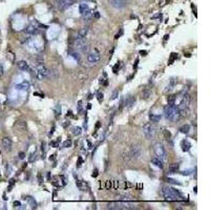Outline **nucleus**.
<instances>
[{"mask_svg":"<svg viewBox=\"0 0 210 210\" xmlns=\"http://www.w3.org/2000/svg\"><path fill=\"white\" fill-rule=\"evenodd\" d=\"M162 193H163L166 201H169V202H175V201H179V200L184 199L180 191H178L177 189L171 187H163Z\"/></svg>","mask_w":210,"mask_h":210,"instance_id":"obj_1","label":"nucleus"},{"mask_svg":"<svg viewBox=\"0 0 210 210\" xmlns=\"http://www.w3.org/2000/svg\"><path fill=\"white\" fill-rule=\"evenodd\" d=\"M164 113H165L166 119H168L169 121L175 122L181 119L180 112H179V108H178V106H175V104L165 106V107H164Z\"/></svg>","mask_w":210,"mask_h":210,"instance_id":"obj_2","label":"nucleus"},{"mask_svg":"<svg viewBox=\"0 0 210 210\" xmlns=\"http://www.w3.org/2000/svg\"><path fill=\"white\" fill-rule=\"evenodd\" d=\"M153 149H154V153H156L157 157H158L159 159H161L163 162L167 161V151H166L165 147L162 145L161 143H157L156 145H154Z\"/></svg>","mask_w":210,"mask_h":210,"instance_id":"obj_3","label":"nucleus"},{"mask_svg":"<svg viewBox=\"0 0 210 210\" xmlns=\"http://www.w3.org/2000/svg\"><path fill=\"white\" fill-rule=\"evenodd\" d=\"M190 101H191V97H190L189 94H187V93L183 94L182 97H181L180 104L177 105L178 108H179V109H183V108H189Z\"/></svg>","mask_w":210,"mask_h":210,"instance_id":"obj_4","label":"nucleus"},{"mask_svg":"<svg viewBox=\"0 0 210 210\" xmlns=\"http://www.w3.org/2000/svg\"><path fill=\"white\" fill-rule=\"evenodd\" d=\"M50 74V71L49 68L44 66L43 64H39L38 65V68H37V76L39 79H43V78H46L49 77Z\"/></svg>","mask_w":210,"mask_h":210,"instance_id":"obj_5","label":"nucleus"},{"mask_svg":"<svg viewBox=\"0 0 210 210\" xmlns=\"http://www.w3.org/2000/svg\"><path fill=\"white\" fill-rule=\"evenodd\" d=\"M143 132L146 136V138L151 139V138L154 136V132H156V130H154V126L151 124V123H146V124L143 126Z\"/></svg>","mask_w":210,"mask_h":210,"instance_id":"obj_6","label":"nucleus"},{"mask_svg":"<svg viewBox=\"0 0 210 210\" xmlns=\"http://www.w3.org/2000/svg\"><path fill=\"white\" fill-rule=\"evenodd\" d=\"M130 153H131V158L132 160L134 159H138L142 153V146L140 144H134L131 147H129Z\"/></svg>","mask_w":210,"mask_h":210,"instance_id":"obj_7","label":"nucleus"},{"mask_svg":"<svg viewBox=\"0 0 210 210\" xmlns=\"http://www.w3.org/2000/svg\"><path fill=\"white\" fill-rule=\"evenodd\" d=\"M87 61L89 64H97L100 61V54L98 52H91L87 55Z\"/></svg>","mask_w":210,"mask_h":210,"instance_id":"obj_8","label":"nucleus"},{"mask_svg":"<svg viewBox=\"0 0 210 210\" xmlns=\"http://www.w3.org/2000/svg\"><path fill=\"white\" fill-rule=\"evenodd\" d=\"M2 146H3L6 151H11L12 148H13V142H12V140L9 138L6 137L2 139Z\"/></svg>","mask_w":210,"mask_h":210,"instance_id":"obj_9","label":"nucleus"},{"mask_svg":"<svg viewBox=\"0 0 210 210\" xmlns=\"http://www.w3.org/2000/svg\"><path fill=\"white\" fill-rule=\"evenodd\" d=\"M84 45H86V39H85V37L76 38V40H75V43H74L75 49H76V50H81L82 47L84 46Z\"/></svg>","mask_w":210,"mask_h":210,"instance_id":"obj_10","label":"nucleus"},{"mask_svg":"<svg viewBox=\"0 0 210 210\" xmlns=\"http://www.w3.org/2000/svg\"><path fill=\"white\" fill-rule=\"evenodd\" d=\"M109 2L116 9H122L126 6V1L125 0H109Z\"/></svg>","mask_w":210,"mask_h":210,"instance_id":"obj_11","label":"nucleus"},{"mask_svg":"<svg viewBox=\"0 0 210 210\" xmlns=\"http://www.w3.org/2000/svg\"><path fill=\"white\" fill-rule=\"evenodd\" d=\"M121 158H122V161L124 162V163H128V162H129L130 160H132L131 153H130L129 148L124 149V150H123V153H122V154H121Z\"/></svg>","mask_w":210,"mask_h":210,"instance_id":"obj_12","label":"nucleus"},{"mask_svg":"<svg viewBox=\"0 0 210 210\" xmlns=\"http://www.w3.org/2000/svg\"><path fill=\"white\" fill-rule=\"evenodd\" d=\"M136 103V98L134 97V96H128V97H126L124 99V106L125 107H128L130 108L132 105Z\"/></svg>","mask_w":210,"mask_h":210,"instance_id":"obj_13","label":"nucleus"},{"mask_svg":"<svg viewBox=\"0 0 210 210\" xmlns=\"http://www.w3.org/2000/svg\"><path fill=\"white\" fill-rule=\"evenodd\" d=\"M17 66H18L19 69H21V71H23V72H30L31 71L30 65H28V62H25V61H18L17 62Z\"/></svg>","mask_w":210,"mask_h":210,"instance_id":"obj_14","label":"nucleus"},{"mask_svg":"<svg viewBox=\"0 0 210 210\" xmlns=\"http://www.w3.org/2000/svg\"><path fill=\"white\" fill-rule=\"evenodd\" d=\"M25 32L28 34H30V35H37V34L39 33V28H38L36 25H34V23H33V24H30L25 28Z\"/></svg>","mask_w":210,"mask_h":210,"instance_id":"obj_15","label":"nucleus"},{"mask_svg":"<svg viewBox=\"0 0 210 210\" xmlns=\"http://www.w3.org/2000/svg\"><path fill=\"white\" fill-rule=\"evenodd\" d=\"M151 163L153 164L154 166H157V167L161 168V169H163L164 168V162L161 160V159H159L158 157H154V158L151 159Z\"/></svg>","mask_w":210,"mask_h":210,"instance_id":"obj_16","label":"nucleus"},{"mask_svg":"<svg viewBox=\"0 0 210 210\" xmlns=\"http://www.w3.org/2000/svg\"><path fill=\"white\" fill-rule=\"evenodd\" d=\"M181 147H182V150L183 151H189L190 148H191V144L188 140H183L181 142Z\"/></svg>","mask_w":210,"mask_h":210,"instance_id":"obj_17","label":"nucleus"},{"mask_svg":"<svg viewBox=\"0 0 210 210\" xmlns=\"http://www.w3.org/2000/svg\"><path fill=\"white\" fill-rule=\"evenodd\" d=\"M169 172L170 173H177L179 169H180V164H178V163H172V164H170V166H169Z\"/></svg>","mask_w":210,"mask_h":210,"instance_id":"obj_18","label":"nucleus"},{"mask_svg":"<svg viewBox=\"0 0 210 210\" xmlns=\"http://www.w3.org/2000/svg\"><path fill=\"white\" fill-rule=\"evenodd\" d=\"M150 96H151V90L149 88H144L143 90H142V99L148 100Z\"/></svg>","mask_w":210,"mask_h":210,"instance_id":"obj_19","label":"nucleus"},{"mask_svg":"<svg viewBox=\"0 0 210 210\" xmlns=\"http://www.w3.org/2000/svg\"><path fill=\"white\" fill-rule=\"evenodd\" d=\"M107 208L108 209H112V210H120L119 202H110V203H108Z\"/></svg>","mask_w":210,"mask_h":210,"instance_id":"obj_20","label":"nucleus"},{"mask_svg":"<svg viewBox=\"0 0 210 210\" xmlns=\"http://www.w3.org/2000/svg\"><path fill=\"white\" fill-rule=\"evenodd\" d=\"M17 88H19V89H24V90H28V89L30 88V83H28V81H23L21 84H18V85H17Z\"/></svg>","mask_w":210,"mask_h":210,"instance_id":"obj_21","label":"nucleus"},{"mask_svg":"<svg viewBox=\"0 0 210 210\" xmlns=\"http://www.w3.org/2000/svg\"><path fill=\"white\" fill-rule=\"evenodd\" d=\"M149 119H150L151 122L157 123L161 120V116L160 115H154V113H150V115H149Z\"/></svg>","mask_w":210,"mask_h":210,"instance_id":"obj_22","label":"nucleus"},{"mask_svg":"<svg viewBox=\"0 0 210 210\" xmlns=\"http://www.w3.org/2000/svg\"><path fill=\"white\" fill-rule=\"evenodd\" d=\"M189 130H190L189 125L185 124L180 128V132H182V134H189Z\"/></svg>","mask_w":210,"mask_h":210,"instance_id":"obj_23","label":"nucleus"},{"mask_svg":"<svg viewBox=\"0 0 210 210\" xmlns=\"http://www.w3.org/2000/svg\"><path fill=\"white\" fill-rule=\"evenodd\" d=\"M175 99H177V96L175 95H170L167 97V102L168 105H173L175 103Z\"/></svg>","mask_w":210,"mask_h":210,"instance_id":"obj_24","label":"nucleus"},{"mask_svg":"<svg viewBox=\"0 0 210 210\" xmlns=\"http://www.w3.org/2000/svg\"><path fill=\"white\" fill-rule=\"evenodd\" d=\"M82 17H83L84 19H86V20H88V19L91 18V16H93V12L90 11V9H87L86 12H84L83 14H81Z\"/></svg>","mask_w":210,"mask_h":210,"instance_id":"obj_25","label":"nucleus"},{"mask_svg":"<svg viewBox=\"0 0 210 210\" xmlns=\"http://www.w3.org/2000/svg\"><path fill=\"white\" fill-rule=\"evenodd\" d=\"M79 9H80V13L83 14L84 12H86L87 9H89L88 6L86 4V2H82V3L80 4V6H79Z\"/></svg>","mask_w":210,"mask_h":210,"instance_id":"obj_26","label":"nucleus"},{"mask_svg":"<svg viewBox=\"0 0 210 210\" xmlns=\"http://www.w3.org/2000/svg\"><path fill=\"white\" fill-rule=\"evenodd\" d=\"M23 199L28 200V201L30 202V204L32 205V208H36V207H37V203H36V201L33 199L32 197H23Z\"/></svg>","mask_w":210,"mask_h":210,"instance_id":"obj_27","label":"nucleus"},{"mask_svg":"<svg viewBox=\"0 0 210 210\" xmlns=\"http://www.w3.org/2000/svg\"><path fill=\"white\" fill-rule=\"evenodd\" d=\"M87 33H88V28H81V30L79 31V37H86Z\"/></svg>","mask_w":210,"mask_h":210,"instance_id":"obj_28","label":"nucleus"},{"mask_svg":"<svg viewBox=\"0 0 210 210\" xmlns=\"http://www.w3.org/2000/svg\"><path fill=\"white\" fill-rule=\"evenodd\" d=\"M76 185L80 190H85V187H84V186H85V183H84V182H81V181H76Z\"/></svg>","mask_w":210,"mask_h":210,"instance_id":"obj_29","label":"nucleus"},{"mask_svg":"<svg viewBox=\"0 0 210 210\" xmlns=\"http://www.w3.org/2000/svg\"><path fill=\"white\" fill-rule=\"evenodd\" d=\"M163 134H164V138H165L166 140H169L171 138V132L169 131V130H167V129L163 130Z\"/></svg>","mask_w":210,"mask_h":210,"instance_id":"obj_30","label":"nucleus"},{"mask_svg":"<svg viewBox=\"0 0 210 210\" xmlns=\"http://www.w3.org/2000/svg\"><path fill=\"white\" fill-rule=\"evenodd\" d=\"M82 130H81V127H75L73 129V134L74 136H79V134H81Z\"/></svg>","mask_w":210,"mask_h":210,"instance_id":"obj_31","label":"nucleus"},{"mask_svg":"<svg viewBox=\"0 0 210 210\" xmlns=\"http://www.w3.org/2000/svg\"><path fill=\"white\" fill-rule=\"evenodd\" d=\"M72 144H73V142H72V140H66V141H65L64 142V143H63V145H62V146H63L64 147V148H67V147H71L72 146Z\"/></svg>","mask_w":210,"mask_h":210,"instance_id":"obj_32","label":"nucleus"},{"mask_svg":"<svg viewBox=\"0 0 210 210\" xmlns=\"http://www.w3.org/2000/svg\"><path fill=\"white\" fill-rule=\"evenodd\" d=\"M177 58H178V54H175V53H172V54H171V56H170L169 64H171V63H172V62L175 61V60L177 59Z\"/></svg>","mask_w":210,"mask_h":210,"instance_id":"obj_33","label":"nucleus"},{"mask_svg":"<svg viewBox=\"0 0 210 210\" xmlns=\"http://www.w3.org/2000/svg\"><path fill=\"white\" fill-rule=\"evenodd\" d=\"M118 97H119V91H118V90H113L110 100H116V99H118Z\"/></svg>","mask_w":210,"mask_h":210,"instance_id":"obj_34","label":"nucleus"},{"mask_svg":"<svg viewBox=\"0 0 210 210\" xmlns=\"http://www.w3.org/2000/svg\"><path fill=\"white\" fill-rule=\"evenodd\" d=\"M59 142H60V138H58L56 141H52V142H50V146H53V147H58V144H59Z\"/></svg>","mask_w":210,"mask_h":210,"instance_id":"obj_35","label":"nucleus"},{"mask_svg":"<svg viewBox=\"0 0 210 210\" xmlns=\"http://www.w3.org/2000/svg\"><path fill=\"white\" fill-rule=\"evenodd\" d=\"M112 187V181H106V183H105V188L106 189H110V188Z\"/></svg>","mask_w":210,"mask_h":210,"instance_id":"obj_36","label":"nucleus"},{"mask_svg":"<svg viewBox=\"0 0 210 210\" xmlns=\"http://www.w3.org/2000/svg\"><path fill=\"white\" fill-rule=\"evenodd\" d=\"M55 109H56V116H57V117H58V116L60 117V115H61V106H60V105H57Z\"/></svg>","mask_w":210,"mask_h":210,"instance_id":"obj_37","label":"nucleus"},{"mask_svg":"<svg viewBox=\"0 0 210 210\" xmlns=\"http://www.w3.org/2000/svg\"><path fill=\"white\" fill-rule=\"evenodd\" d=\"M82 108H83V106H82V101H79V102H78V106H77L78 113H81L82 112Z\"/></svg>","mask_w":210,"mask_h":210,"instance_id":"obj_38","label":"nucleus"},{"mask_svg":"<svg viewBox=\"0 0 210 210\" xmlns=\"http://www.w3.org/2000/svg\"><path fill=\"white\" fill-rule=\"evenodd\" d=\"M119 68H120V63H117L115 65V66L112 67V72L115 74H117L118 73V71H119Z\"/></svg>","mask_w":210,"mask_h":210,"instance_id":"obj_39","label":"nucleus"},{"mask_svg":"<svg viewBox=\"0 0 210 210\" xmlns=\"http://www.w3.org/2000/svg\"><path fill=\"white\" fill-rule=\"evenodd\" d=\"M72 56H73L77 61H80V57H79L78 53H72Z\"/></svg>","mask_w":210,"mask_h":210,"instance_id":"obj_40","label":"nucleus"},{"mask_svg":"<svg viewBox=\"0 0 210 210\" xmlns=\"http://www.w3.org/2000/svg\"><path fill=\"white\" fill-rule=\"evenodd\" d=\"M98 101L99 102H102L103 101V93H98Z\"/></svg>","mask_w":210,"mask_h":210,"instance_id":"obj_41","label":"nucleus"},{"mask_svg":"<svg viewBox=\"0 0 210 210\" xmlns=\"http://www.w3.org/2000/svg\"><path fill=\"white\" fill-rule=\"evenodd\" d=\"M122 35H123V28H121V30H120V32L115 36V38H116V39H118V38H120Z\"/></svg>","mask_w":210,"mask_h":210,"instance_id":"obj_42","label":"nucleus"},{"mask_svg":"<svg viewBox=\"0 0 210 210\" xmlns=\"http://www.w3.org/2000/svg\"><path fill=\"white\" fill-rule=\"evenodd\" d=\"M4 74V68L3 66H2V64H0V77H2Z\"/></svg>","mask_w":210,"mask_h":210,"instance_id":"obj_43","label":"nucleus"},{"mask_svg":"<svg viewBox=\"0 0 210 210\" xmlns=\"http://www.w3.org/2000/svg\"><path fill=\"white\" fill-rule=\"evenodd\" d=\"M82 163H83V160H82L81 157H79V158H78V163H77V164H78V167H80V166L82 165Z\"/></svg>","mask_w":210,"mask_h":210,"instance_id":"obj_44","label":"nucleus"},{"mask_svg":"<svg viewBox=\"0 0 210 210\" xmlns=\"http://www.w3.org/2000/svg\"><path fill=\"white\" fill-rule=\"evenodd\" d=\"M124 106V99H121V101H120V105H119V109H122V107Z\"/></svg>","mask_w":210,"mask_h":210,"instance_id":"obj_45","label":"nucleus"},{"mask_svg":"<svg viewBox=\"0 0 210 210\" xmlns=\"http://www.w3.org/2000/svg\"><path fill=\"white\" fill-rule=\"evenodd\" d=\"M167 182H169V183H173V184H180V183L175 182V180H172V179H169V178L167 179Z\"/></svg>","mask_w":210,"mask_h":210,"instance_id":"obj_46","label":"nucleus"},{"mask_svg":"<svg viewBox=\"0 0 210 210\" xmlns=\"http://www.w3.org/2000/svg\"><path fill=\"white\" fill-rule=\"evenodd\" d=\"M98 175H99V172H98V169H95V170H94L93 177H94V178H96V177H98Z\"/></svg>","mask_w":210,"mask_h":210,"instance_id":"obj_47","label":"nucleus"},{"mask_svg":"<svg viewBox=\"0 0 210 210\" xmlns=\"http://www.w3.org/2000/svg\"><path fill=\"white\" fill-rule=\"evenodd\" d=\"M37 178H38V181H39V183H42V178H41V173H38L37 175Z\"/></svg>","mask_w":210,"mask_h":210,"instance_id":"obj_48","label":"nucleus"},{"mask_svg":"<svg viewBox=\"0 0 210 210\" xmlns=\"http://www.w3.org/2000/svg\"><path fill=\"white\" fill-rule=\"evenodd\" d=\"M24 157H25L24 153H19V159H21V160H22V159H24Z\"/></svg>","mask_w":210,"mask_h":210,"instance_id":"obj_49","label":"nucleus"},{"mask_svg":"<svg viewBox=\"0 0 210 210\" xmlns=\"http://www.w3.org/2000/svg\"><path fill=\"white\" fill-rule=\"evenodd\" d=\"M56 1V3H57V6H60V4L63 2V0H55Z\"/></svg>","mask_w":210,"mask_h":210,"instance_id":"obj_50","label":"nucleus"},{"mask_svg":"<svg viewBox=\"0 0 210 210\" xmlns=\"http://www.w3.org/2000/svg\"><path fill=\"white\" fill-rule=\"evenodd\" d=\"M140 54H141L142 56H146V55H147V52H146V50H140Z\"/></svg>","mask_w":210,"mask_h":210,"instance_id":"obj_51","label":"nucleus"},{"mask_svg":"<svg viewBox=\"0 0 210 210\" xmlns=\"http://www.w3.org/2000/svg\"><path fill=\"white\" fill-rule=\"evenodd\" d=\"M87 145H88V148H89V149L93 148V145H91V142L89 141V140H87Z\"/></svg>","mask_w":210,"mask_h":210,"instance_id":"obj_52","label":"nucleus"},{"mask_svg":"<svg viewBox=\"0 0 210 210\" xmlns=\"http://www.w3.org/2000/svg\"><path fill=\"white\" fill-rule=\"evenodd\" d=\"M181 175H190V172H189V171H183V172H181Z\"/></svg>","mask_w":210,"mask_h":210,"instance_id":"obj_53","label":"nucleus"},{"mask_svg":"<svg viewBox=\"0 0 210 210\" xmlns=\"http://www.w3.org/2000/svg\"><path fill=\"white\" fill-rule=\"evenodd\" d=\"M101 127V122H97V124H96V129H98V128H100Z\"/></svg>","mask_w":210,"mask_h":210,"instance_id":"obj_54","label":"nucleus"},{"mask_svg":"<svg viewBox=\"0 0 210 210\" xmlns=\"http://www.w3.org/2000/svg\"><path fill=\"white\" fill-rule=\"evenodd\" d=\"M14 206H15V207H19V206H20V202H18V201L14 202Z\"/></svg>","mask_w":210,"mask_h":210,"instance_id":"obj_55","label":"nucleus"},{"mask_svg":"<svg viewBox=\"0 0 210 210\" xmlns=\"http://www.w3.org/2000/svg\"><path fill=\"white\" fill-rule=\"evenodd\" d=\"M95 18H100V14H99L98 13V12H96V13H95Z\"/></svg>","mask_w":210,"mask_h":210,"instance_id":"obj_56","label":"nucleus"},{"mask_svg":"<svg viewBox=\"0 0 210 210\" xmlns=\"http://www.w3.org/2000/svg\"><path fill=\"white\" fill-rule=\"evenodd\" d=\"M118 187H119V182H118V181H116V183H115V188H117V189H118Z\"/></svg>","mask_w":210,"mask_h":210,"instance_id":"obj_57","label":"nucleus"},{"mask_svg":"<svg viewBox=\"0 0 210 210\" xmlns=\"http://www.w3.org/2000/svg\"><path fill=\"white\" fill-rule=\"evenodd\" d=\"M138 63H139V59H137V60H136V63H134V67H137V65H138Z\"/></svg>","mask_w":210,"mask_h":210,"instance_id":"obj_58","label":"nucleus"},{"mask_svg":"<svg viewBox=\"0 0 210 210\" xmlns=\"http://www.w3.org/2000/svg\"><path fill=\"white\" fill-rule=\"evenodd\" d=\"M55 159V154H53L52 157H50V160H54Z\"/></svg>","mask_w":210,"mask_h":210,"instance_id":"obj_59","label":"nucleus"},{"mask_svg":"<svg viewBox=\"0 0 210 210\" xmlns=\"http://www.w3.org/2000/svg\"><path fill=\"white\" fill-rule=\"evenodd\" d=\"M90 108H91V104H88L87 105V109H90Z\"/></svg>","mask_w":210,"mask_h":210,"instance_id":"obj_60","label":"nucleus"},{"mask_svg":"<svg viewBox=\"0 0 210 210\" xmlns=\"http://www.w3.org/2000/svg\"><path fill=\"white\" fill-rule=\"evenodd\" d=\"M82 1H84V2H86V1H90V0H82Z\"/></svg>","mask_w":210,"mask_h":210,"instance_id":"obj_61","label":"nucleus"},{"mask_svg":"<svg viewBox=\"0 0 210 210\" xmlns=\"http://www.w3.org/2000/svg\"><path fill=\"white\" fill-rule=\"evenodd\" d=\"M125 1H128V0H125Z\"/></svg>","mask_w":210,"mask_h":210,"instance_id":"obj_62","label":"nucleus"}]
</instances>
